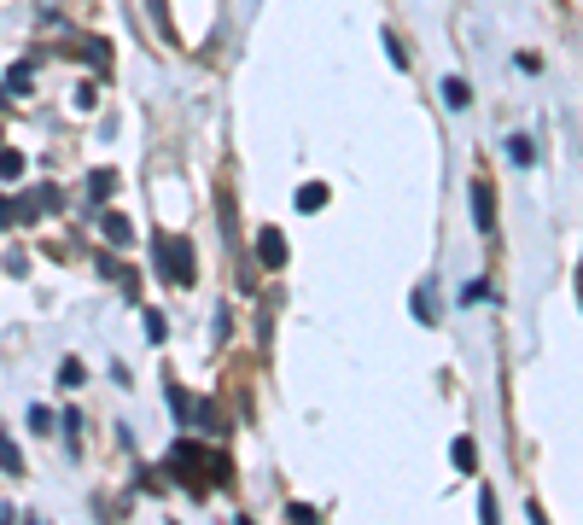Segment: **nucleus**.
I'll use <instances>...</instances> for the list:
<instances>
[{
    "instance_id": "16",
    "label": "nucleus",
    "mask_w": 583,
    "mask_h": 525,
    "mask_svg": "<svg viewBox=\"0 0 583 525\" xmlns=\"http://www.w3.org/2000/svg\"><path fill=\"white\" fill-rule=\"evenodd\" d=\"M508 158H514V164H531V140H508Z\"/></svg>"
},
{
    "instance_id": "3",
    "label": "nucleus",
    "mask_w": 583,
    "mask_h": 525,
    "mask_svg": "<svg viewBox=\"0 0 583 525\" xmlns=\"http://www.w3.org/2000/svg\"><path fill=\"white\" fill-rule=\"evenodd\" d=\"M473 222H479V234H496V199H490V187H473Z\"/></svg>"
},
{
    "instance_id": "13",
    "label": "nucleus",
    "mask_w": 583,
    "mask_h": 525,
    "mask_svg": "<svg viewBox=\"0 0 583 525\" xmlns=\"http://www.w3.org/2000/svg\"><path fill=\"white\" fill-rule=\"evenodd\" d=\"M385 53H391V65H397V70L409 65V53H403V41H397V35H391V30H385Z\"/></svg>"
},
{
    "instance_id": "10",
    "label": "nucleus",
    "mask_w": 583,
    "mask_h": 525,
    "mask_svg": "<svg viewBox=\"0 0 583 525\" xmlns=\"http://www.w3.org/2000/svg\"><path fill=\"white\" fill-rule=\"evenodd\" d=\"M414 315H420V321H438V304H432V286H420V292H414Z\"/></svg>"
},
{
    "instance_id": "8",
    "label": "nucleus",
    "mask_w": 583,
    "mask_h": 525,
    "mask_svg": "<svg viewBox=\"0 0 583 525\" xmlns=\"http://www.w3.org/2000/svg\"><path fill=\"white\" fill-rule=\"evenodd\" d=\"M146 339H152V345H164V339H170V321H164L158 310H146Z\"/></svg>"
},
{
    "instance_id": "5",
    "label": "nucleus",
    "mask_w": 583,
    "mask_h": 525,
    "mask_svg": "<svg viewBox=\"0 0 583 525\" xmlns=\"http://www.w3.org/2000/svg\"><path fill=\"white\" fill-rule=\"evenodd\" d=\"M444 105H455V111H467V105H473V88H467L461 76H449V82H444Z\"/></svg>"
},
{
    "instance_id": "14",
    "label": "nucleus",
    "mask_w": 583,
    "mask_h": 525,
    "mask_svg": "<svg viewBox=\"0 0 583 525\" xmlns=\"http://www.w3.org/2000/svg\"><path fill=\"white\" fill-rule=\"evenodd\" d=\"M479 298H490V286H484V280H467V286H461V304H479Z\"/></svg>"
},
{
    "instance_id": "18",
    "label": "nucleus",
    "mask_w": 583,
    "mask_h": 525,
    "mask_svg": "<svg viewBox=\"0 0 583 525\" xmlns=\"http://www.w3.org/2000/svg\"><path fill=\"white\" fill-rule=\"evenodd\" d=\"M12 216H18V205H12V199H6V193H0V228H6V222H12Z\"/></svg>"
},
{
    "instance_id": "4",
    "label": "nucleus",
    "mask_w": 583,
    "mask_h": 525,
    "mask_svg": "<svg viewBox=\"0 0 583 525\" xmlns=\"http://www.w3.org/2000/svg\"><path fill=\"white\" fill-rule=\"evenodd\" d=\"M100 228H105V240H111V245H129V240H135V222H129V216H117V210L105 216Z\"/></svg>"
},
{
    "instance_id": "17",
    "label": "nucleus",
    "mask_w": 583,
    "mask_h": 525,
    "mask_svg": "<svg viewBox=\"0 0 583 525\" xmlns=\"http://www.w3.org/2000/svg\"><path fill=\"white\" fill-rule=\"evenodd\" d=\"M286 520H298V525H309V520H315V508H309V502H292V508H286Z\"/></svg>"
},
{
    "instance_id": "15",
    "label": "nucleus",
    "mask_w": 583,
    "mask_h": 525,
    "mask_svg": "<svg viewBox=\"0 0 583 525\" xmlns=\"http://www.w3.org/2000/svg\"><path fill=\"white\" fill-rule=\"evenodd\" d=\"M0 175H6V181H12V175H24V158H18V152H0Z\"/></svg>"
},
{
    "instance_id": "6",
    "label": "nucleus",
    "mask_w": 583,
    "mask_h": 525,
    "mask_svg": "<svg viewBox=\"0 0 583 525\" xmlns=\"http://www.w3.org/2000/svg\"><path fill=\"white\" fill-rule=\"evenodd\" d=\"M449 455H455V467H461V473H473V467H479V450H473V438H455V444H449Z\"/></svg>"
},
{
    "instance_id": "2",
    "label": "nucleus",
    "mask_w": 583,
    "mask_h": 525,
    "mask_svg": "<svg viewBox=\"0 0 583 525\" xmlns=\"http://www.w3.org/2000/svg\"><path fill=\"white\" fill-rule=\"evenodd\" d=\"M257 257H263V269H286V240H280V228H263V234H257Z\"/></svg>"
},
{
    "instance_id": "7",
    "label": "nucleus",
    "mask_w": 583,
    "mask_h": 525,
    "mask_svg": "<svg viewBox=\"0 0 583 525\" xmlns=\"http://www.w3.org/2000/svg\"><path fill=\"white\" fill-rule=\"evenodd\" d=\"M321 205H327V187H321V181L298 187V210H321Z\"/></svg>"
},
{
    "instance_id": "9",
    "label": "nucleus",
    "mask_w": 583,
    "mask_h": 525,
    "mask_svg": "<svg viewBox=\"0 0 583 525\" xmlns=\"http://www.w3.org/2000/svg\"><path fill=\"white\" fill-rule=\"evenodd\" d=\"M0 467H6V473H24V455L12 450V438H6V432H0Z\"/></svg>"
},
{
    "instance_id": "11",
    "label": "nucleus",
    "mask_w": 583,
    "mask_h": 525,
    "mask_svg": "<svg viewBox=\"0 0 583 525\" xmlns=\"http://www.w3.org/2000/svg\"><path fill=\"white\" fill-rule=\"evenodd\" d=\"M111 187H117V175H111V170H94V175H88V193H94V199H105Z\"/></svg>"
},
{
    "instance_id": "12",
    "label": "nucleus",
    "mask_w": 583,
    "mask_h": 525,
    "mask_svg": "<svg viewBox=\"0 0 583 525\" xmlns=\"http://www.w3.org/2000/svg\"><path fill=\"white\" fill-rule=\"evenodd\" d=\"M59 385H70V391L82 385V362H76V356H65V362H59Z\"/></svg>"
},
{
    "instance_id": "1",
    "label": "nucleus",
    "mask_w": 583,
    "mask_h": 525,
    "mask_svg": "<svg viewBox=\"0 0 583 525\" xmlns=\"http://www.w3.org/2000/svg\"><path fill=\"white\" fill-rule=\"evenodd\" d=\"M152 257H158V269H164L170 286H187L193 280V251H187V240H152Z\"/></svg>"
}]
</instances>
